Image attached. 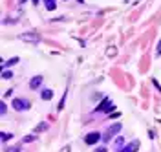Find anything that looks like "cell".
<instances>
[{
	"label": "cell",
	"instance_id": "obj_3",
	"mask_svg": "<svg viewBox=\"0 0 161 152\" xmlns=\"http://www.w3.org/2000/svg\"><path fill=\"white\" fill-rule=\"evenodd\" d=\"M20 40H24V42H31V44H39L40 42V37L35 35V33H22V35H18Z\"/></svg>",
	"mask_w": 161,
	"mask_h": 152
},
{
	"label": "cell",
	"instance_id": "obj_11",
	"mask_svg": "<svg viewBox=\"0 0 161 152\" xmlns=\"http://www.w3.org/2000/svg\"><path fill=\"white\" fill-rule=\"evenodd\" d=\"M44 2H46V8L50 9V11H53L55 8H57V4H55V0H44Z\"/></svg>",
	"mask_w": 161,
	"mask_h": 152
},
{
	"label": "cell",
	"instance_id": "obj_17",
	"mask_svg": "<svg viewBox=\"0 0 161 152\" xmlns=\"http://www.w3.org/2000/svg\"><path fill=\"white\" fill-rule=\"evenodd\" d=\"M0 114H6V103H0Z\"/></svg>",
	"mask_w": 161,
	"mask_h": 152
},
{
	"label": "cell",
	"instance_id": "obj_24",
	"mask_svg": "<svg viewBox=\"0 0 161 152\" xmlns=\"http://www.w3.org/2000/svg\"><path fill=\"white\" fill-rule=\"evenodd\" d=\"M79 2H84V0H79Z\"/></svg>",
	"mask_w": 161,
	"mask_h": 152
},
{
	"label": "cell",
	"instance_id": "obj_5",
	"mask_svg": "<svg viewBox=\"0 0 161 152\" xmlns=\"http://www.w3.org/2000/svg\"><path fill=\"white\" fill-rule=\"evenodd\" d=\"M42 81H44L42 75H35V77H31V81H30V88H31V90L40 88V86H42Z\"/></svg>",
	"mask_w": 161,
	"mask_h": 152
},
{
	"label": "cell",
	"instance_id": "obj_14",
	"mask_svg": "<svg viewBox=\"0 0 161 152\" xmlns=\"http://www.w3.org/2000/svg\"><path fill=\"white\" fill-rule=\"evenodd\" d=\"M35 139H37V137H35L33 134H30V136H26V137H24V143H33Z\"/></svg>",
	"mask_w": 161,
	"mask_h": 152
},
{
	"label": "cell",
	"instance_id": "obj_13",
	"mask_svg": "<svg viewBox=\"0 0 161 152\" xmlns=\"http://www.w3.org/2000/svg\"><path fill=\"white\" fill-rule=\"evenodd\" d=\"M64 103H66V92H64V95H62V99H60V103H59L57 110H62V108H64Z\"/></svg>",
	"mask_w": 161,
	"mask_h": 152
},
{
	"label": "cell",
	"instance_id": "obj_18",
	"mask_svg": "<svg viewBox=\"0 0 161 152\" xmlns=\"http://www.w3.org/2000/svg\"><path fill=\"white\" fill-rule=\"evenodd\" d=\"M60 152H72V147H70V145H66V147H62Z\"/></svg>",
	"mask_w": 161,
	"mask_h": 152
},
{
	"label": "cell",
	"instance_id": "obj_21",
	"mask_svg": "<svg viewBox=\"0 0 161 152\" xmlns=\"http://www.w3.org/2000/svg\"><path fill=\"white\" fill-rule=\"evenodd\" d=\"M115 145H117V147H121V145H123V137H119V139L115 141Z\"/></svg>",
	"mask_w": 161,
	"mask_h": 152
},
{
	"label": "cell",
	"instance_id": "obj_22",
	"mask_svg": "<svg viewBox=\"0 0 161 152\" xmlns=\"http://www.w3.org/2000/svg\"><path fill=\"white\" fill-rule=\"evenodd\" d=\"M33 4H35V6H37V4H39V0H33Z\"/></svg>",
	"mask_w": 161,
	"mask_h": 152
},
{
	"label": "cell",
	"instance_id": "obj_23",
	"mask_svg": "<svg viewBox=\"0 0 161 152\" xmlns=\"http://www.w3.org/2000/svg\"><path fill=\"white\" fill-rule=\"evenodd\" d=\"M20 2H22V4H24V2H26V0H20Z\"/></svg>",
	"mask_w": 161,
	"mask_h": 152
},
{
	"label": "cell",
	"instance_id": "obj_7",
	"mask_svg": "<svg viewBox=\"0 0 161 152\" xmlns=\"http://www.w3.org/2000/svg\"><path fill=\"white\" fill-rule=\"evenodd\" d=\"M40 99L42 101H51L53 99V90L51 88H44L42 92H40Z\"/></svg>",
	"mask_w": 161,
	"mask_h": 152
},
{
	"label": "cell",
	"instance_id": "obj_6",
	"mask_svg": "<svg viewBox=\"0 0 161 152\" xmlns=\"http://www.w3.org/2000/svg\"><path fill=\"white\" fill-rule=\"evenodd\" d=\"M139 148V141L137 139H134V141H130L128 145H124V147L119 150V152H136Z\"/></svg>",
	"mask_w": 161,
	"mask_h": 152
},
{
	"label": "cell",
	"instance_id": "obj_16",
	"mask_svg": "<svg viewBox=\"0 0 161 152\" xmlns=\"http://www.w3.org/2000/svg\"><path fill=\"white\" fill-rule=\"evenodd\" d=\"M20 147H9V148H6V152H18Z\"/></svg>",
	"mask_w": 161,
	"mask_h": 152
},
{
	"label": "cell",
	"instance_id": "obj_8",
	"mask_svg": "<svg viewBox=\"0 0 161 152\" xmlns=\"http://www.w3.org/2000/svg\"><path fill=\"white\" fill-rule=\"evenodd\" d=\"M18 57H11V59H8V61H4L2 63V70H6V68H11V66H15L17 63H18Z\"/></svg>",
	"mask_w": 161,
	"mask_h": 152
},
{
	"label": "cell",
	"instance_id": "obj_20",
	"mask_svg": "<svg viewBox=\"0 0 161 152\" xmlns=\"http://www.w3.org/2000/svg\"><path fill=\"white\" fill-rule=\"evenodd\" d=\"M94 152H106V148H104V147H99V148H95Z\"/></svg>",
	"mask_w": 161,
	"mask_h": 152
},
{
	"label": "cell",
	"instance_id": "obj_9",
	"mask_svg": "<svg viewBox=\"0 0 161 152\" xmlns=\"http://www.w3.org/2000/svg\"><path fill=\"white\" fill-rule=\"evenodd\" d=\"M48 128H50V125H48V123H40L39 127H35V132H37V134H39V132H46Z\"/></svg>",
	"mask_w": 161,
	"mask_h": 152
},
{
	"label": "cell",
	"instance_id": "obj_15",
	"mask_svg": "<svg viewBox=\"0 0 161 152\" xmlns=\"http://www.w3.org/2000/svg\"><path fill=\"white\" fill-rule=\"evenodd\" d=\"M161 55V40L157 42V46H156V57H159Z\"/></svg>",
	"mask_w": 161,
	"mask_h": 152
},
{
	"label": "cell",
	"instance_id": "obj_1",
	"mask_svg": "<svg viewBox=\"0 0 161 152\" xmlns=\"http://www.w3.org/2000/svg\"><path fill=\"white\" fill-rule=\"evenodd\" d=\"M121 128H123L121 123H114L112 127H108V128H106V132H104V136H103V141H104V143H108V141H110L112 137H114Z\"/></svg>",
	"mask_w": 161,
	"mask_h": 152
},
{
	"label": "cell",
	"instance_id": "obj_2",
	"mask_svg": "<svg viewBox=\"0 0 161 152\" xmlns=\"http://www.w3.org/2000/svg\"><path fill=\"white\" fill-rule=\"evenodd\" d=\"M11 106L15 108L17 112H22V110H30L31 103L27 101V99H22V97H15V99H13V103H11Z\"/></svg>",
	"mask_w": 161,
	"mask_h": 152
},
{
	"label": "cell",
	"instance_id": "obj_4",
	"mask_svg": "<svg viewBox=\"0 0 161 152\" xmlns=\"http://www.w3.org/2000/svg\"><path fill=\"white\" fill-rule=\"evenodd\" d=\"M103 139V136L99 134V132H90V134H86V137H84V143L86 145H95V143H99Z\"/></svg>",
	"mask_w": 161,
	"mask_h": 152
},
{
	"label": "cell",
	"instance_id": "obj_12",
	"mask_svg": "<svg viewBox=\"0 0 161 152\" xmlns=\"http://www.w3.org/2000/svg\"><path fill=\"white\" fill-rule=\"evenodd\" d=\"M2 79H13V73L9 70H2Z\"/></svg>",
	"mask_w": 161,
	"mask_h": 152
},
{
	"label": "cell",
	"instance_id": "obj_10",
	"mask_svg": "<svg viewBox=\"0 0 161 152\" xmlns=\"http://www.w3.org/2000/svg\"><path fill=\"white\" fill-rule=\"evenodd\" d=\"M0 139H2V141L6 143V141L13 139V134H11V132H2V134H0Z\"/></svg>",
	"mask_w": 161,
	"mask_h": 152
},
{
	"label": "cell",
	"instance_id": "obj_19",
	"mask_svg": "<svg viewBox=\"0 0 161 152\" xmlns=\"http://www.w3.org/2000/svg\"><path fill=\"white\" fill-rule=\"evenodd\" d=\"M152 82H154V86H156V88H157V92H161V86H159V82H157V81H156V79H154V81H152Z\"/></svg>",
	"mask_w": 161,
	"mask_h": 152
}]
</instances>
